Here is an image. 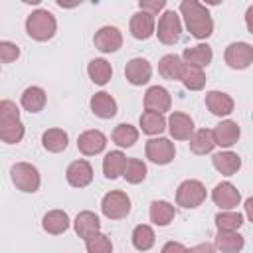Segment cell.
Here are the masks:
<instances>
[{"instance_id":"obj_39","label":"cell","mask_w":253,"mask_h":253,"mask_svg":"<svg viewBox=\"0 0 253 253\" xmlns=\"http://www.w3.org/2000/svg\"><path fill=\"white\" fill-rule=\"evenodd\" d=\"M87 253H113V243L105 233H95L85 241Z\"/></svg>"},{"instance_id":"obj_28","label":"cell","mask_w":253,"mask_h":253,"mask_svg":"<svg viewBox=\"0 0 253 253\" xmlns=\"http://www.w3.org/2000/svg\"><path fill=\"white\" fill-rule=\"evenodd\" d=\"M125 164H126V156L121 150H111L105 154L103 158V174L109 180H115L119 176H123L125 172Z\"/></svg>"},{"instance_id":"obj_19","label":"cell","mask_w":253,"mask_h":253,"mask_svg":"<svg viewBox=\"0 0 253 253\" xmlns=\"http://www.w3.org/2000/svg\"><path fill=\"white\" fill-rule=\"evenodd\" d=\"M73 227H75V233L81 237V239H89L91 235L99 233L101 231V221L97 217V213L85 210V211H79L75 221H73Z\"/></svg>"},{"instance_id":"obj_32","label":"cell","mask_w":253,"mask_h":253,"mask_svg":"<svg viewBox=\"0 0 253 253\" xmlns=\"http://www.w3.org/2000/svg\"><path fill=\"white\" fill-rule=\"evenodd\" d=\"M140 130L144 132V134H150V136H156V134H160L166 126H168V121L164 119V115H160V113H152V111H144L142 115H140Z\"/></svg>"},{"instance_id":"obj_25","label":"cell","mask_w":253,"mask_h":253,"mask_svg":"<svg viewBox=\"0 0 253 253\" xmlns=\"http://www.w3.org/2000/svg\"><path fill=\"white\" fill-rule=\"evenodd\" d=\"M45 101H47V95H45V91H43L42 87H38V85H32V87L24 89L22 99H20L22 107H24L28 113H40V111L45 107Z\"/></svg>"},{"instance_id":"obj_40","label":"cell","mask_w":253,"mask_h":253,"mask_svg":"<svg viewBox=\"0 0 253 253\" xmlns=\"http://www.w3.org/2000/svg\"><path fill=\"white\" fill-rule=\"evenodd\" d=\"M10 121H20V111L14 101L4 99L0 101V123H10Z\"/></svg>"},{"instance_id":"obj_13","label":"cell","mask_w":253,"mask_h":253,"mask_svg":"<svg viewBox=\"0 0 253 253\" xmlns=\"http://www.w3.org/2000/svg\"><path fill=\"white\" fill-rule=\"evenodd\" d=\"M65 178H67L69 186H73V188H85L93 180V166L87 160H83V158L73 160L67 166V170H65Z\"/></svg>"},{"instance_id":"obj_21","label":"cell","mask_w":253,"mask_h":253,"mask_svg":"<svg viewBox=\"0 0 253 253\" xmlns=\"http://www.w3.org/2000/svg\"><path fill=\"white\" fill-rule=\"evenodd\" d=\"M182 59L184 63L188 65H194V67H206L211 63L213 59V51L208 43H198V45H192V47H186L184 53H182Z\"/></svg>"},{"instance_id":"obj_12","label":"cell","mask_w":253,"mask_h":253,"mask_svg":"<svg viewBox=\"0 0 253 253\" xmlns=\"http://www.w3.org/2000/svg\"><path fill=\"white\" fill-rule=\"evenodd\" d=\"M211 200L215 206H219L223 211H229L233 208L239 206L241 202V194L239 190L231 184V182H219L213 190H211Z\"/></svg>"},{"instance_id":"obj_16","label":"cell","mask_w":253,"mask_h":253,"mask_svg":"<svg viewBox=\"0 0 253 253\" xmlns=\"http://www.w3.org/2000/svg\"><path fill=\"white\" fill-rule=\"evenodd\" d=\"M170 105H172V99H170V93L164 87L152 85V87L146 89V93H144V109L146 111L164 115L166 111H170Z\"/></svg>"},{"instance_id":"obj_37","label":"cell","mask_w":253,"mask_h":253,"mask_svg":"<svg viewBox=\"0 0 253 253\" xmlns=\"http://www.w3.org/2000/svg\"><path fill=\"white\" fill-rule=\"evenodd\" d=\"M24 125L22 121H10V123H0V138L6 144H18L24 138Z\"/></svg>"},{"instance_id":"obj_18","label":"cell","mask_w":253,"mask_h":253,"mask_svg":"<svg viewBox=\"0 0 253 253\" xmlns=\"http://www.w3.org/2000/svg\"><path fill=\"white\" fill-rule=\"evenodd\" d=\"M241 136V130H239V125L235 121H221L219 125H215L213 128V138H215V144L217 146H223V148H229L233 146Z\"/></svg>"},{"instance_id":"obj_4","label":"cell","mask_w":253,"mask_h":253,"mask_svg":"<svg viewBox=\"0 0 253 253\" xmlns=\"http://www.w3.org/2000/svg\"><path fill=\"white\" fill-rule=\"evenodd\" d=\"M101 211L109 219H123L130 213V198L121 190H111L101 200Z\"/></svg>"},{"instance_id":"obj_42","label":"cell","mask_w":253,"mask_h":253,"mask_svg":"<svg viewBox=\"0 0 253 253\" xmlns=\"http://www.w3.org/2000/svg\"><path fill=\"white\" fill-rule=\"evenodd\" d=\"M138 6H140V10L150 12V14H154V16H156L160 10H164L166 0H140V2H138Z\"/></svg>"},{"instance_id":"obj_14","label":"cell","mask_w":253,"mask_h":253,"mask_svg":"<svg viewBox=\"0 0 253 253\" xmlns=\"http://www.w3.org/2000/svg\"><path fill=\"white\" fill-rule=\"evenodd\" d=\"M168 130L174 140H190L194 134V121L190 115L174 111L168 117Z\"/></svg>"},{"instance_id":"obj_36","label":"cell","mask_w":253,"mask_h":253,"mask_svg":"<svg viewBox=\"0 0 253 253\" xmlns=\"http://www.w3.org/2000/svg\"><path fill=\"white\" fill-rule=\"evenodd\" d=\"M123 178L128 184H140L146 178V164L140 158H126Z\"/></svg>"},{"instance_id":"obj_5","label":"cell","mask_w":253,"mask_h":253,"mask_svg":"<svg viewBox=\"0 0 253 253\" xmlns=\"http://www.w3.org/2000/svg\"><path fill=\"white\" fill-rule=\"evenodd\" d=\"M206 196H208L206 186L200 180H184L176 190V204L186 210H194L202 206Z\"/></svg>"},{"instance_id":"obj_8","label":"cell","mask_w":253,"mask_h":253,"mask_svg":"<svg viewBox=\"0 0 253 253\" xmlns=\"http://www.w3.org/2000/svg\"><path fill=\"white\" fill-rule=\"evenodd\" d=\"M223 57L231 69H247L253 63V45L247 42H233L225 47Z\"/></svg>"},{"instance_id":"obj_6","label":"cell","mask_w":253,"mask_h":253,"mask_svg":"<svg viewBox=\"0 0 253 253\" xmlns=\"http://www.w3.org/2000/svg\"><path fill=\"white\" fill-rule=\"evenodd\" d=\"M144 154L150 162L154 164H170L176 156V148H174V142L164 138V136H152L150 140H146V146H144Z\"/></svg>"},{"instance_id":"obj_29","label":"cell","mask_w":253,"mask_h":253,"mask_svg":"<svg viewBox=\"0 0 253 253\" xmlns=\"http://www.w3.org/2000/svg\"><path fill=\"white\" fill-rule=\"evenodd\" d=\"M87 73H89V77H91L93 83H97V85H107V83L111 81V77H113V67H111V63H109L107 59L95 57V59L89 61Z\"/></svg>"},{"instance_id":"obj_15","label":"cell","mask_w":253,"mask_h":253,"mask_svg":"<svg viewBox=\"0 0 253 253\" xmlns=\"http://www.w3.org/2000/svg\"><path fill=\"white\" fill-rule=\"evenodd\" d=\"M105 146H107V136H105L101 130H97V128L85 130V132H81L79 138H77V148H79V152L85 154V156H95V154L103 152Z\"/></svg>"},{"instance_id":"obj_33","label":"cell","mask_w":253,"mask_h":253,"mask_svg":"<svg viewBox=\"0 0 253 253\" xmlns=\"http://www.w3.org/2000/svg\"><path fill=\"white\" fill-rule=\"evenodd\" d=\"M182 85L190 91H200L204 89L206 85V73L202 67H194V65H184V71H182Z\"/></svg>"},{"instance_id":"obj_35","label":"cell","mask_w":253,"mask_h":253,"mask_svg":"<svg viewBox=\"0 0 253 253\" xmlns=\"http://www.w3.org/2000/svg\"><path fill=\"white\" fill-rule=\"evenodd\" d=\"M156 241V235H154V229L146 223H140L132 229V245L134 249L138 251H148Z\"/></svg>"},{"instance_id":"obj_44","label":"cell","mask_w":253,"mask_h":253,"mask_svg":"<svg viewBox=\"0 0 253 253\" xmlns=\"http://www.w3.org/2000/svg\"><path fill=\"white\" fill-rule=\"evenodd\" d=\"M188 253H215V247L211 243H198L188 249Z\"/></svg>"},{"instance_id":"obj_38","label":"cell","mask_w":253,"mask_h":253,"mask_svg":"<svg viewBox=\"0 0 253 253\" xmlns=\"http://www.w3.org/2000/svg\"><path fill=\"white\" fill-rule=\"evenodd\" d=\"M215 225H217V231H237L243 225V215L233 210L219 211L215 215Z\"/></svg>"},{"instance_id":"obj_9","label":"cell","mask_w":253,"mask_h":253,"mask_svg":"<svg viewBox=\"0 0 253 253\" xmlns=\"http://www.w3.org/2000/svg\"><path fill=\"white\" fill-rule=\"evenodd\" d=\"M93 43L103 53H115L123 45V34H121V30L117 26H103V28H99L95 32Z\"/></svg>"},{"instance_id":"obj_17","label":"cell","mask_w":253,"mask_h":253,"mask_svg":"<svg viewBox=\"0 0 253 253\" xmlns=\"http://www.w3.org/2000/svg\"><path fill=\"white\" fill-rule=\"evenodd\" d=\"M206 107L215 117H227L233 113V99L223 91H208L206 93Z\"/></svg>"},{"instance_id":"obj_41","label":"cell","mask_w":253,"mask_h":253,"mask_svg":"<svg viewBox=\"0 0 253 253\" xmlns=\"http://www.w3.org/2000/svg\"><path fill=\"white\" fill-rule=\"evenodd\" d=\"M18 57H20V47L16 43L6 42V40L0 42V59H2V63H12Z\"/></svg>"},{"instance_id":"obj_27","label":"cell","mask_w":253,"mask_h":253,"mask_svg":"<svg viewBox=\"0 0 253 253\" xmlns=\"http://www.w3.org/2000/svg\"><path fill=\"white\" fill-rule=\"evenodd\" d=\"M215 247L221 253H239L245 247V239L239 231H217Z\"/></svg>"},{"instance_id":"obj_20","label":"cell","mask_w":253,"mask_h":253,"mask_svg":"<svg viewBox=\"0 0 253 253\" xmlns=\"http://www.w3.org/2000/svg\"><path fill=\"white\" fill-rule=\"evenodd\" d=\"M117 101L113 99L111 93L99 91L91 97V111L93 115H97L99 119H113L117 115Z\"/></svg>"},{"instance_id":"obj_45","label":"cell","mask_w":253,"mask_h":253,"mask_svg":"<svg viewBox=\"0 0 253 253\" xmlns=\"http://www.w3.org/2000/svg\"><path fill=\"white\" fill-rule=\"evenodd\" d=\"M243 210H245V217H247V219L253 223V196L245 200V204H243Z\"/></svg>"},{"instance_id":"obj_10","label":"cell","mask_w":253,"mask_h":253,"mask_svg":"<svg viewBox=\"0 0 253 253\" xmlns=\"http://www.w3.org/2000/svg\"><path fill=\"white\" fill-rule=\"evenodd\" d=\"M128 30H130V36H132L134 40H148L150 36L156 34V20H154V14L144 12V10H138L136 14H132L130 24H128Z\"/></svg>"},{"instance_id":"obj_31","label":"cell","mask_w":253,"mask_h":253,"mask_svg":"<svg viewBox=\"0 0 253 253\" xmlns=\"http://www.w3.org/2000/svg\"><path fill=\"white\" fill-rule=\"evenodd\" d=\"M213 146H217V144L213 138V130H210V128H200L190 138V150L194 154H208L213 150Z\"/></svg>"},{"instance_id":"obj_2","label":"cell","mask_w":253,"mask_h":253,"mask_svg":"<svg viewBox=\"0 0 253 253\" xmlns=\"http://www.w3.org/2000/svg\"><path fill=\"white\" fill-rule=\"evenodd\" d=\"M26 32L32 40L36 42H47L55 36L57 32V22L55 16L49 10H34L26 18Z\"/></svg>"},{"instance_id":"obj_1","label":"cell","mask_w":253,"mask_h":253,"mask_svg":"<svg viewBox=\"0 0 253 253\" xmlns=\"http://www.w3.org/2000/svg\"><path fill=\"white\" fill-rule=\"evenodd\" d=\"M180 14L184 18L188 32L196 40H206L213 34V20L210 16V10L204 4H200L198 0H182Z\"/></svg>"},{"instance_id":"obj_24","label":"cell","mask_w":253,"mask_h":253,"mask_svg":"<svg viewBox=\"0 0 253 253\" xmlns=\"http://www.w3.org/2000/svg\"><path fill=\"white\" fill-rule=\"evenodd\" d=\"M42 227H43V231H47L51 235H59V233L67 231L69 229V215H67V211H63V210L47 211L43 215V219H42Z\"/></svg>"},{"instance_id":"obj_34","label":"cell","mask_w":253,"mask_h":253,"mask_svg":"<svg viewBox=\"0 0 253 253\" xmlns=\"http://www.w3.org/2000/svg\"><path fill=\"white\" fill-rule=\"evenodd\" d=\"M111 136H113L115 144H119L121 148H128L138 140V130H136V126H132L128 123H121V125L115 126Z\"/></svg>"},{"instance_id":"obj_26","label":"cell","mask_w":253,"mask_h":253,"mask_svg":"<svg viewBox=\"0 0 253 253\" xmlns=\"http://www.w3.org/2000/svg\"><path fill=\"white\" fill-rule=\"evenodd\" d=\"M148 215H150V221H152L154 225L164 227V225H168V223L176 217V210H174L172 204H168V202H164V200H154V202L150 204Z\"/></svg>"},{"instance_id":"obj_3","label":"cell","mask_w":253,"mask_h":253,"mask_svg":"<svg viewBox=\"0 0 253 253\" xmlns=\"http://www.w3.org/2000/svg\"><path fill=\"white\" fill-rule=\"evenodd\" d=\"M10 176H12L14 186L26 194H34L40 190V184H42L40 172L30 162H16L10 170Z\"/></svg>"},{"instance_id":"obj_46","label":"cell","mask_w":253,"mask_h":253,"mask_svg":"<svg viewBox=\"0 0 253 253\" xmlns=\"http://www.w3.org/2000/svg\"><path fill=\"white\" fill-rule=\"evenodd\" d=\"M245 26H247V30H249V34H253V4L247 8V12H245Z\"/></svg>"},{"instance_id":"obj_30","label":"cell","mask_w":253,"mask_h":253,"mask_svg":"<svg viewBox=\"0 0 253 253\" xmlns=\"http://www.w3.org/2000/svg\"><path fill=\"white\" fill-rule=\"evenodd\" d=\"M69 136L63 128H47L42 134V144L47 152H63L67 148Z\"/></svg>"},{"instance_id":"obj_11","label":"cell","mask_w":253,"mask_h":253,"mask_svg":"<svg viewBox=\"0 0 253 253\" xmlns=\"http://www.w3.org/2000/svg\"><path fill=\"white\" fill-rule=\"evenodd\" d=\"M125 77L130 85L134 87H140V85H146L152 77V65L148 63V59L144 57H132L130 61H126V67H125Z\"/></svg>"},{"instance_id":"obj_22","label":"cell","mask_w":253,"mask_h":253,"mask_svg":"<svg viewBox=\"0 0 253 253\" xmlns=\"http://www.w3.org/2000/svg\"><path fill=\"white\" fill-rule=\"evenodd\" d=\"M184 59L180 57V55H176V53H166L164 57H160V61H158V73L164 77V79H170V81H174V79H182V71H184Z\"/></svg>"},{"instance_id":"obj_23","label":"cell","mask_w":253,"mask_h":253,"mask_svg":"<svg viewBox=\"0 0 253 253\" xmlns=\"http://www.w3.org/2000/svg\"><path fill=\"white\" fill-rule=\"evenodd\" d=\"M211 164H213V168H215L219 174H223V176H233V174H237V170L241 168V158H239V154L225 150V152L213 154V156H211Z\"/></svg>"},{"instance_id":"obj_43","label":"cell","mask_w":253,"mask_h":253,"mask_svg":"<svg viewBox=\"0 0 253 253\" xmlns=\"http://www.w3.org/2000/svg\"><path fill=\"white\" fill-rule=\"evenodd\" d=\"M160 253H188V249L178 241H168V243H164Z\"/></svg>"},{"instance_id":"obj_7","label":"cell","mask_w":253,"mask_h":253,"mask_svg":"<svg viewBox=\"0 0 253 253\" xmlns=\"http://www.w3.org/2000/svg\"><path fill=\"white\" fill-rule=\"evenodd\" d=\"M156 36L166 45H174L180 40V36H182V22H180V16L174 10H166L158 18Z\"/></svg>"}]
</instances>
